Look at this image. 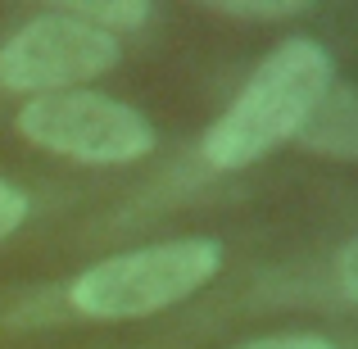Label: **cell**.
Returning <instances> with one entry per match:
<instances>
[{"label":"cell","instance_id":"cell-8","mask_svg":"<svg viewBox=\"0 0 358 349\" xmlns=\"http://www.w3.org/2000/svg\"><path fill=\"white\" fill-rule=\"evenodd\" d=\"M23 218H27V200L9 182H0V241H5V236L14 232Z\"/></svg>","mask_w":358,"mask_h":349},{"label":"cell","instance_id":"cell-6","mask_svg":"<svg viewBox=\"0 0 358 349\" xmlns=\"http://www.w3.org/2000/svg\"><path fill=\"white\" fill-rule=\"evenodd\" d=\"M73 14H78L82 23H91V27H100V32L114 36L118 27H141V23H145L150 5H145V0H127V5H78Z\"/></svg>","mask_w":358,"mask_h":349},{"label":"cell","instance_id":"cell-4","mask_svg":"<svg viewBox=\"0 0 358 349\" xmlns=\"http://www.w3.org/2000/svg\"><path fill=\"white\" fill-rule=\"evenodd\" d=\"M118 64V41L78 14H41L18 27L0 50V82L9 91H69Z\"/></svg>","mask_w":358,"mask_h":349},{"label":"cell","instance_id":"cell-9","mask_svg":"<svg viewBox=\"0 0 358 349\" xmlns=\"http://www.w3.org/2000/svg\"><path fill=\"white\" fill-rule=\"evenodd\" d=\"M241 349H331L322 336H268V341H250Z\"/></svg>","mask_w":358,"mask_h":349},{"label":"cell","instance_id":"cell-1","mask_svg":"<svg viewBox=\"0 0 358 349\" xmlns=\"http://www.w3.org/2000/svg\"><path fill=\"white\" fill-rule=\"evenodd\" d=\"M331 87V59L317 41L290 36L254 69L241 96L222 109V118L204 136V159L213 168H245L295 136L299 122Z\"/></svg>","mask_w":358,"mask_h":349},{"label":"cell","instance_id":"cell-5","mask_svg":"<svg viewBox=\"0 0 358 349\" xmlns=\"http://www.w3.org/2000/svg\"><path fill=\"white\" fill-rule=\"evenodd\" d=\"M295 136L313 155L354 159L358 164V87H327V96L299 122Z\"/></svg>","mask_w":358,"mask_h":349},{"label":"cell","instance_id":"cell-3","mask_svg":"<svg viewBox=\"0 0 358 349\" xmlns=\"http://www.w3.org/2000/svg\"><path fill=\"white\" fill-rule=\"evenodd\" d=\"M18 131L50 155H69L82 164H131L155 150V127L136 109L96 91H55L27 100Z\"/></svg>","mask_w":358,"mask_h":349},{"label":"cell","instance_id":"cell-7","mask_svg":"<svg viewBox=\"0 0 358 349\" xmlns=\"http://www.w3.org/2000/svg\"><path fill=\"white\" fill-rule=\"evenodd\" d=\"M222 9V14H236V18H290V14H304V5H295V0H272V5H213Z\"/></svg>","mask_w":358,"mask_h":349},{"label":"cell","instance_id":"cell-10","mask_svg":"<svg viewBox=\"0 0 358 349\" xmlns=\"http://www.w3.org/2000/svg\"><path fill=\"white\" fill-rule=\"evenodd\" d=\"M341 286H345V295L358 304V236L341 250Z\"/></svg>","mask_w":358,"mask_h":349},{"label":"cell","instance_id":"cell-2","mask_svg":"<svg viewBox=\"0 0 358 349\" xmlns=\"http://www.w3.org/2000/svg\"><path fill=\"white\" fill-rule=\"evenodd\" d=\"M218 241H168L87 268L73 281L69 299L87 318H145L177 299L195 295L218 272Z\"/></svg>","mask_w":358,"mask_h":349}]
</instances>
